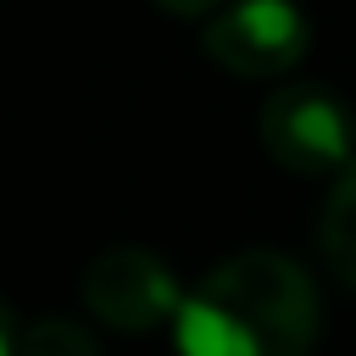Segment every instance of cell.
<instances>
[{
    "instance_id": "6da1fadb",
    "label": "cell",
    "mask_w": 356,
    "mask_h": 356,
    "mask_svg": "<svg viewBox=\"0 0 356 356\" xmlns=\"http://www.w3.org/2000/svg\"><path fill=\"white\" fill-rule=\"evenodd\" d=\"M323 300L312 273L284 250L217 261L172 317L178 356H312Z\"/></svg>"
},
{
    "instance_id": "7a4b0ae2",
    "label": "cell",
    "mask_w": 356,
    "mask_h": 356,
    "mask_svg": "<svg viewBox=\"0 0 356 356\" xmlns=\"http://www.w3.org/2000/svg\"><path fill=\"white\" fill-rule=\"evenodd\" d=\"M261 145L295 178H339L356 161V117L323 83H284L261 106Z\"/></svg>"
},
{
    "instance_id": "3957f363",
    "label": "cell",
    "mask_w": 356,
    "mask_h": 356,
    "mask_svg": "<svg viewBox=\"0 0 356 356\" xmlns=\"http://www.w3.org/2000/svg\"><path fill=\"white\" fill-rule=\"evenodd\" d=\"M200 44L234 78H284L312 50V22L295 0H228L206 17Z\"/></svg>"
},
{
    "instance_id": "277c9868",
    "label": "cell",
    "mask_w": 356,
    "mask_h": 356,
    "mask_svg": "<svg viewBox=\"0 0 356 356\" xmlns=\"http://www.w3.org/2000/svg\"><path fill=\"white\" fill-rule=\"evenodd\" d=\"M83 306L117 328V334H150L161 323L178 317L184 306V289L172 278V267L156 256V250H139V245H117V250H100L83 273Z\"/></svg>"
},
{
    "instance_id": "5b68a950",
    "label": "cell",
    "mask_w": 356,
    "mask_h": 356,
    "mask_svg": "<svg viewBox=\"0 0 356 356\" xmlns=\"http://www.w3.org/2000/svg\"><path fill=\"white\" fill-rule=\"evenodd\" d=\"M317 250L328 261V273L356 289V161L328 184V200L317 211Z\"/></svg>"
},
{
    "instance_id": "8992f818",
    "label": "cell",
    "mask_w": 356,
    "mask_h": 356,
    "mask_svg": "<svg viewBox=\"0 0 356 356\" xmlns=\"http://www.w3.org/2000/svg\"><path fill=\"white\" fill-rule=\"evenodd\" d=\"M17 356H100V345L72 317H39L17 334Z\"/></svg>"
},
{
    "instance_id": "52a82bcc",
    "label": "cell",
    "mask_w": 356,
    "mask_h": 356,
    "mask_svg": "<svg viewBox=\"0 0 356 356\" xmlns=\"http://www.w3.org/2000/svg\"><path fill=\"white\" fill-rule=\"evenodd\" d=\"M161 11H172V17H211L217 6H228V0H156Z\"/></svg>"
},
{
    "instance_id": "ba28073f",
    "label": "cell",
    "mask_w": 356,
    "mask_h": 356,
    "mask_svg": "<svg viewBox=\"0 0 356 356\" xmlns=\"http://www.w3.org/2000/svg\"><path fill=\"white\" fill-rule=\"evenodd\" d=\"M17 323H11V312H6V300H0V356H17Z\"/></svg>"
}]
</instances>
